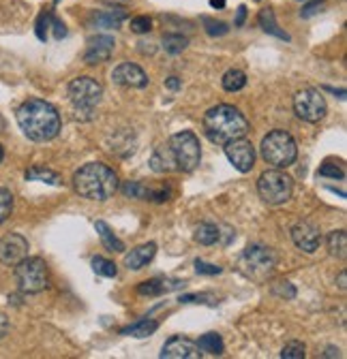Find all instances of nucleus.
<instances>
[{"label":"nucleus","mask_w":347,"mask_h":359,"mask_svg":"<svg viewBox=\"0 0 347 359\" xmlns=\"http://www.w3.org/2000/svg\"><path fill=\"white\" fill-rule=\"evenodd\" d=\"M259 26L264 28V32L277 36V39H283V41H289V34L283 32L277 24V18H275V11L273 9H264V11H259V18H257Z\"/></svg>","instance_id":"obj_26"},{"label":"nucleus","mask_w":347,"mask_h":359,"mask_svg":"<svg viewBox=\"0 0 347 359\" xmlns=\"http://www.w3.org/2000/svg\"><path fill=\"white\" fill-rule=\"evenodd\" d=\"M195 242L202 244V246H212L221 240V229H219V224H214V222H199L197 227H195Z\"/></svg>","instance_id":"obj_21"},{"label":"nucleus","mask_w":347,"mask_h":359,"mask_svg":"<svg viewBox=\"0 0 347 359\" xmlns=\"http://www.w3.org/2000/svg\"><path fill=\"white\" fill-rule=\"evenodd\" d=\"M150 28H152V20L148 15H138L131 20V32H136V34H144Z\"/></svg>","instance_id":"obj_36"},{"label":"nucleus","mask_w":347,"mask_h":359,"mask_svg":"<svg viewBox=\"0 0 347 359\" xmlns=\"http://www.w3.org/2000/svg\"><path fill=\"white\" fill-rule=\"evenodd\" d=\"M281 357L283 359H302L305 357V344L300 340H292L281 348Z\"/></svg>","instance_id":"obj_33"},{"label":"nucleus","mask_w":347,"mask_h":359,"mask_svg":"<svg viewBox=\"0 0 347 359\" xmlns=\"http://www.w3.org/2000/svg\"><path fill=\"white\" fill-rule=\"evenodd\" d=\"M317 175H322V177H334V180L339 177V180H343V177H345V171H343L341 167H336V165L326 163L324 167H320Z\"/></svg>","instance_id":"obj_38"},{"label":"nucleus","mask_w":347,"mask_h":359,"mask_svg":"<svg viewBox=\"0 0 347 359\" xmlns=\"http://www.w3.org/2000/svg\"><path fill=\"white\" fill-rule=\"evenodd\" d=\"M165 88L167 90H178L181 88V79L178 77H167L165 79Z\"/></svg>","instance_id":"obj_44"},{"label":"nucleus","mask_w":347,"mask_h":359,"mask_svg":"<svg viewBox=\"0 0 347 359\" xmlns=\"http://www.w3.org/2000/svg\"><path fill=\"white\" fill-rule=\"evenodd\" d=\"M324 90H328V93H332V95H339V99H341V101L345 99V90H336V88H330V86H326Z\"/></svg>","instance_id":"obj_45"},{"label":"nucleus","mask_w":347,"mask_h":359,"mask_svg":"<svg viewBox=\"0 0 347 359\" xmlns=\"http://www.w3.org/2000/svg\"><path fill=\"white\" fill-rule=\"evenodd\" d=\"M167 148L171 152V158L176 163L178 171L191 173L197 169V165L202 161V146H199V140L193 130H183V133L171 135L167 142Z\"/></svg>","instance_id":"obj_7"},{"label":"nucleus","mask_w":347,"mask_h":359,"mask_svg":"<svg viewBox=\"0 0 347 359\" xmlns=\"http://www.w3.org/2000/svg\"><path fill=\"white\" fill-rule=\"evenodd\" d=\"M225 3H228V0H210V7L212 9H223Z\"/></svg>","instance_id":"obj_46"},{"label":"nucleus","mask_w":347,"mask_h":359,"mask_svg":"<svg viewBox=\"0 0 347 359\" xmlns=\"http://www.w3.org/2000/svg\"><path fill=\"white\" fill-rule=\"evenodd\" d=\"M124 20H126V13L120 7H114L110 11H99V13L93 15V24L97 28H107V30L110 28H120Z\"/></svg>","instance_id":"obj_20"},{"label":"nucleus","mask_w":347,"mask_h":359,"mask_svg":"<svg viewBox=\"0 0 347 359\" xmlns=\"http://www.w3.org/2000/svg\"><path fill=\"white\" fill-rule=\"evenodd\" d=\"M195 272L202 274V276H216V274H221V272H223V267L214 265V263H206V261L197 259V261H195Z\"/></svg>","instance_id":"obj_35"},{"label":"nucleus","mask_w":347,"mask_h":359,"mask_svg":"<svg viewBox=\"0 0 347 359\" xmlns=\"http://www.w3.org/2000/svg\"><path fill=\"white\" fill-rule=\"evenodd\" d=\"M13 212V195L9 189H0V224H3Z\"/></svg>","instance_id":"obj_32"},{"label":"nucleus","mask_w":347,"mask_h":359,"mask_svg":"<svg viewBox=\"0 0 347 359\" xmlns=\"http://www.w3.org/2000/svg\"><path fill=\"white\" fill-rule=\"evenodd\" d=\"M93 269H95V274H99L103 278H116V274H118L116 263L105 259V257H95L93 259Z\"/></svg>","instance_id":"obj_31"},{"label":"nucleus","mask_w":347,"mask_h":359,"mask_svg":"<svg viewBox=\"0 0 347 359\" xmlns=\"http://www.w3.org/2000/svg\"><path fill=\"white\" fill-rule=\"evenodd\" d=\"M112 81L124 88H146L148 86V75L144 73L142 67L133 62H122L112 71Z\"/></svg>","instance_id":"obj_16"},{"label":"nucleus","mask_w":347,"mask_h":359,"mask_svg":"<svg viewBox=\"0 0 347 359\" xmlns=\"http://www.w3.org/2000/svg\"><path fill=\"white\" fill-rule=\"evenodd\" d=\"M15 283L22 293L34 295L50 287V269L41 257H26L15 265Z\"/></svg>","instance_id":"obj_6"},{"label":"nucleus","mask_w":347,"mask_h":359,"mask_svg":"<svg viewBox=\"0 0 347 359\" xmlns=\"http://www.w3.org/2000/svg\"><path fill=\"white\" fill-rule=\"evenodd\" d=\"M277 267V252L262 244H251L240 257V269L253 280H266Z\"/></svg>","instance_id":"obj_9"},{"label":"nucleus","mask_w":347,"mask_h":359,"mask_svg":"<svg viewBox=\"0 0 347 359\" xmlns=\"http://www.w3.org/2000/svg\"><path fill=\"white\" fill-rule=\"evenodd\" d=\"M292 240L302 252H309V255H313L322 246V233H320V229L315 227V224L309 222V220H300L298 224H294V227H292Z\"/></svg>","instance_id":"obj_13"},{"label":"nucleus","mask_w":347,"mask_h":359,"mask_svg":"<svg viewBox=\"0 0 347 359\" xmlns=\"http://www.w3.org/2000/svg\"><path fill=\"white\" fill-rule=\"evenodd\" d=\"M95 229H97V233H99L101 244H103L105 250H110V252H122V250H124L122 240L116 238V233L110 229V224H107L105 220H97V222H95Z\"/></svg>","instance_id":"obj_22"},{"label":"nucleus","mask_w":347,"mask_h":359,"mask_svg":"<svg viewBox=\"0 0 347 359\" xmlns=\"http://www.w3.org/2000/svg\"><path fill=\"white\" fill-rule=\"evenodd\" d=\"M294 111L300 120L313 124V122L324 120L328 105H326V99L320 90L305 88V90H300V93H296V97H294Z\"/></svg>","instance_id":"obj_10"},{"label":"nucleus","mask_w":347,"mask_h":359,"mask_svg":"<svg viewBox=\"0 0 347 359\" xmlns=\"http://www.w3.org/2000/svg\"><path fill=\"white\" fill-rule=\"evenodd\" d=\"M257 193L268 205H283L294 195V180L283 169H268L257 180Z\"/></svg>","instance_id":"obj_8"},{"label":"nucleus","mask_w":347,"mask_h":359,"mask_svg":"<svg viewBox=\"0 0 347 359\" xmlns=\"http://www.w3.org/2000/svg\"><path fill=\"white\" fill-rule=\"evenodd\" d=\"M244 20H247V7H244V5H240V7H238V11H236V20H234V26H236V28L244 26Z\"/></svg>","instance_id":"obj_42"},{"label":"nucleus","mask_w":347,"mask_h":359,"mask_svg":"<svg viewBox=\"0 0 347 359\" xmlns=\"http://www.w3.org/2000/svg\"><path fill=\"white\" fill-rule=\"evenodd\" d=\"M50 26L54 28V36H56L58 41L67 36V28H65V24H63L58 18H54V15H52V24H50Z\"/></svg>","instance_id":"obj_41"},{"label":"nucleus","mask_w":347,"mask_h":359,"mask_svg":"<svg viewBox=\"0 0 347 359\" xmlns=\"http://www.w3.org/2000/svg\"><path fill=\"white\" fill-rule=\"evenodd\" d=\"M73 189L91 201H107L118 191V175L103 163H89L73 173Z\"/></svg>","instance_id":"obj_3"},{"label":"nucleus","mask_w":347,"mask_h":359,"mask_svg":"<svg viewBox=\"0 0 347 359\" xmlns=\"http://www.w3.org/2000/svg\"><path fill=\"white\" fill-rule=\"evenodd\" d=\"M195 344H197L199 353H204V355H212V357H219V355H223V351H225V344H223L221 336L216 334V332H208V334H204Z\"/></svg>","instance_id":"obj_23"},{"label":"nucleus","mask_w":347,"mask_h":359,"mask_svg":"<svg viewBox=\"0 0 347 359\" xmlns=\"http://www.w3.org/2000/svg\"><path fill=\"white\" fill-rule=\"evenodd\" d=\"M26 180H39V182H46V184H52V187H58L60 184V175L48 167H41V165H34L32 169L26 171Z\"/></svg>","instance_id":"obj_29"},{"label":"nucleus","mask_w":347,"mask_h":359,"mask_svg":"<svg viewBox=\"0 0 347 359\" xmlns=\"http://www.w3.org/2000/svg\"><path fill=\"white\" fill-rule=\"evenodd\" d=\"M28 257V240L20 233H7L0 238V261L15 267L22 259Z\"/></svg>","instance_id":"obj_14"},{"label":"nucleus","mask_w":347,"mask_h":359,"mask_svg":"<svg viewBox=\"0 0 347 359\" xmlns=\"http://www.w3.org/2000/svg\"><path fill=\"white\" fill-rule=\"evenodd\" d=\"M150 169L157 171V173H167V171L176 169V163H174L171 152H169L167 146H159L155 150V154L150 156Z\"/></svg>","instance_id":"obj_24"},{"label":"nucleus","mask_w":347,"mask_h":359,"mask_svg":"<svg viewBox=\"0 0 347 359\" xmlns=\"http://www.w3.org/2000/svg\"><path fill=\"white\" fill-rule=\"evenodd\" d=\"M199 355L202 353H199L197 344L185 336H171L161 348L163 359H197Z\"/></svg>","instance_id":"obj_17"},{"label":"nucleus","mask_w":347,"mask_h":359,"mask_svg":"<svg viewBox=\"0 0 347 359\" xmlns=\"http://www.w3.org/2000/svg\"><path fill=\"white\" fill-rule=\"evenodd\" d=\"M187 45H189V39L178 34V32H169L163 36V50L169 54V56H178L187 50Z\"/></svg>","instance_id":"obj_28"},{"label":"nucleus","mask_w":347,"mask_h":359,"mask_svg":"<svg viewBox=\"0 0 347 359\" xmlns=\"http://www.w3.org/2000/svg\"><path fill=\"white\" fill-rule=\"evenodd\" d=\"M322 357H339V348H332L330 346V348H326V353Z\"/></svg>","instance_id":"obj_48"},{"label":"nucleus","mask_w":347,"mask_h":359,"mask_svg":"<svg viewBox=\"0 0 347 359\" xmlns=\"http://www.w3.org/2000/svg\"><path fill=\"white\" fill-rule=\"evenodd\" d=\"M202 22H204V28H206V32L210 36H223V34L230 32V28H228L225 22H216L212 18H202Z\"/></svg>","instance_id":"obj_34"},{"label":"nucleus","mask_w":347,"mask_h":359,"mask_svg":"<svg viewBox=\"0 0 347 359\" xmlns=\"http://www.w3.org/2000/svg\"><path fill=\"white\" fill-rule=\"evenodd\" d=\"M9 332V319L5 312H0V340H3Z\"/></svg>","instance_id":"obj_43"},{"label":"nucleus","mask_w":347,"mask_h":359,"mask_svg":"<svg viewBox=\"0 0 347 359\" xmlns=\"http://www.w3.org/2000/svg\"><path fill=\"white\" fill-rule=\"evenodd\" d=\"M50 24H52V15H50V13H41V15H39V20H37V36H39L41 41H46V39H48V28H50Z\"/></svg>","instance_id":"obj_37"},{"label":"nucleus","mask_w":347,"mask_h":359,"mask_svg":"<svg viewBox=\"0 0 347 359\" xmlns=\"http://www.w3.org/2000/svg\"><path fill=\"white\" fill-rule=\"evenodd\" d=\"M69 101L73 105V116L81 122L95 118V109L101 103L103 86L95 77H75L67 88Z\"/></svg>","instance_id":"obj_4"},{"label":"nucleus","mask_w":347,"mask_h":359,"mask_svg":"<svg viewBox=\"0 0 347 359\" xmlns=\"http://www.w3.org/2000/svg\"><path fill=\"white\" fill-rule=\"evenodd\" d=\"M326 244H328V250H330L332 257H336V259H345L347 257V233L343 229L328 233Z\"/></svg>","instance_id":"obj_27"},{"label":"nucleus","mask_w":347,"mask_h":359,"mask_svg":"<svg viewBox=\"0 0 347 359\" xmlns=\"http://www.w3.org/2000/svg\"><path fill=\"white\" fill-rule=\"evenodd\" d=\"M56 3H58V0H56Z\"/></svg>","instance_id":"obj_50"},{"label":"nucleus","mask_w":347,"mask_h":359,"mask_svg":"<svg viewBox=\"0 0 347 359\" xmlns=\"http://www.w3.org/2000/svg\"><path fill=\"white\" fill-rule=\"evenodd\" d=\"M345 287H347V274H345V272H341V274H339V289H341V291H345Z\"/></svg>","instance_id":"obj_47"},{"label":"nucleus","mask_w":347,"mask_h":359,"mask_svg":"<svg viewBox=\"0 0 347 359\" xmlns=\"http://www.w3.org/2000/svg\"><path fill=\"white\" fill-rule=\"evenodd\" d=\"M157 330H159V323H157V321H152V319H142V321H138V323H133V325L122 327L120 334H122V336H131V338H148V336H152Z\"/></svg>","instance_id":"obj_25"},{"label":"nucleus","mask_w":347,"mask_h":359,"mask_svg":"<svg viewBox=\"0 0 347 359\" xmlns=\"http://www.w3.org/2000/svg\"><path fill=\"white\" fill-rule=\"evenodd\" d=\"M157 255V244L155 242H148V244H142L138 248H133L131 252L124 255V267L133 269V272H138V269L146 267Z\"/></svg>","instance_id":"obj_18"},{"label":"nucleus","mask_w":347,"mask_h":359,"mask_svg":"<svg viewBox=\"0 0 347 359\" xmlns=\"http://www.w3.org/2000/svg\"><path fill=\"white\" fill-rule=\"evenodd\" d=\"M221 86H223V90H228V93H238V90H242L247 86V75L240 69H230V71H225Z\"/></svg>","instance_id":"obj_30"},{"label":"nucleus","mask_w":347,"mask_h":359,"mask_svg":"<svg viewBox=\"0 0 347 359\" xmlns=\"http://www.w3.org/2000/svg\"><path fill=\"white\" fill-rule=\"evenodd\" d=\"M259 152H262V158L275 167V169H287L289 165H294L296 156H298V146L296 140L283 128H275L270 130L266 137L262 140V146H259Z\"/></svg>","instance_id":"obj_5"},{"label":"nucleus","mask_w":347,"mask_h":359,"mask_svg":"<svg viewBox=\"0 0 347 359\" xmlns=\"http://www.w3.org/2000/svg\"><path fill=\"white\" fill-rule=\"evenodd\" d=\"M185 287L183 280H174V278H152V280H146L138 287V293L140 295H148V297H157V295H165L169 291H176Z\"/></svg>","instance_id":"obj_19"},{"label":"nucleus","mask_w":347,"mask_h":359,"mask_svg":"<svg viewBox=\"0 0 347 359\" xmlns=\"http://www.w3.org/2000/svg\"><path fill=\"white\" fill-rule=\"evenodd\" d=\"M18 124L30 142H52L60 133V114L48 101L28 99L18 109Z\"/></svg>","instance_id":"obj_1"},{"label":"nucleus","mask_w":347,"mask_h":359,"mask_svg":"<svg viewBox=\"0 0 347 359\" xmlns=\"http://www.w3.org/2000/svg\"><path fill=\"white\" fill-rule=\"evenodd\" d=\"M225 156L240 173H249L255 165V148L244 137L225 144Z\"/></svg>","instance_id":"obj_12"},{"label":"nucleus","mask_w":347,"mask_h":359,"mask_svg":"<svg viewBox=\"0 0 347 359\" xmlns=\"http://www.w3.org/2000/svg\"><path fill=\"white\" fill-rule=\"evenodd\" d=\"M122 193L131 199H140V201H152V203H165L169 201L171 197V189L165 184V187H159V189H150L146 187L144 182H126L122 187Z\"/></svg>","instance_id":"obj_15"},{"label":"nucleus","mask_w":347,"mask_h":359,"mask_svg":"<svg viewBox=\"0 0 347 359\" xmlns=\"http://www.w3.org/2000/svg\"><path fill=\"white\" fill-rule=\"evenodd\" d=\"M204 135L216 146H225L234 140L247 137L249 133V120L244 114L234 105H216L210 107L204 116Z\"/></svg>","instance_id":"obj_2"},{"label":"nucleus","mask_w":347,"mask_h":359,"mask_svg":"<svg viewBox=\"0 0 347 359\" xmlns=\"http://www.w3.org/2000/svg\"><path fill=\"white\" fill-rule=\"evenodd\" d=\"M320 11H322V3H320V0H313V3H309L305 9L300 11V18H305V20H307V18H313V15L320 13Z\"/></svg>","instance_id":"obj_40"},{"label":"nucleus","mask_w":347,"mask_h":359,"mask_svg":"<svg viewBox=\"0 0 347 359\" xmlns=\"http://www.w3.org/2000/svg\"><path fill=\"white\" fill-rule=\"evenodd\" d=\"M257 3H259V0H257Z\"/></svg>","instance_id":"obj_51"},{"label":"nucleus","mask_w":347,"mask_h":359,"mask_svg":"<svg viewBox=\"0 0 347 359\" xmlns=\"http://www.w3.org/2000/svg\"><path fill=\"white\" fill-rule=\"evenodd\" d=\"M273 291L277 295H281V297H287V299H294L296 297V287L292 283H279V285H275Z\"/></svg>","instance_id":"obj_39"},{"label":"nucleus","mask_w":347,"mask_h":359,"mask_svg":"<svg viewBox=\"0 0 347 359\" xmlns=\"http://www.w3.org/2000/svg\"><path fill=\"white\" fill-rule=\"evenodd\" d=\"M116 48V41L114 36L110 34H97V36H91L86 41V54H84V62L91 65V67H97V65H103L112 58V52Z\"/></svg>","instance_id":"obj_11"},{"label":"nucleus","mask_w":347,"mask_h":359,"mask_svg":"<svg viewBox=\"0 0 347 359\" xmlns=\"http://www.w3.org/2000/svg\"><path fill=\"white\" fill-rule=\"evenodd\" d=\"M3 158H5V150H3V146H0V163H3Z\"/></svg>","instance_id":"obj_49"}]
</instances>
